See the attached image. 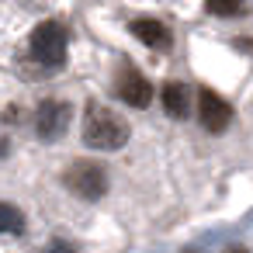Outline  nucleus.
<instances>
[{
  "label": "nucleus",
  "mask_w": 253,
  "mask_h": 253,
  "mask_svg": "<svg viewBox=\"0 0 253 253\" xmlns=\"http://www.w3.org/2000/svg\"><path fill=\"white\" fill-rule=\"evenodd\" d=\"M128 135H132V128L118 111H111L97 101L87 104V111H84V142L90 149H101V153L122 149L128 142Z\"/></svg>",
  "instance_id": "obj_1"
},
{
  "label": "nucleus",
  "mask_w": 253,
  "mask_h": 253,
  "mask_svg": "<svg viewBox=\"0 0 253 253\" xmlns=\"http://www.w3.org/2000/svg\"><path fill=\"white\" fill-rule=\"evenodd\" d=\"M28 52H32V59H35L39 66L59 70V66L66 63V52H70V35H66V28H63L59 21H42V25L32 32V39H28Z\"/></svg>",
  "instance_id": "obj_2"
},
{
  "label": "nucleus",
  "mask_w": 253,
  "mask_h": 253,
  "mask_svg": "<svg viewBox=\"0 0 253 253\" xmlns=\"http://www.w3.org/2000/svg\"><path fill=\"white\" fill-rule=\"evenodd\" d=\"M63 184H66L70 194H77V198H84V201H97V198H104V191H108V173H104L101 163L77 160V163L66 167Z\"/></svg>",
  "instance_id": "obj_3"
},
{
  "label": "nucleus",
  "mask_w": 253,
  "mask_h": 253,
  "mask_svg": "<svg viewBox=\"0 0 253 253\" xmlns=\"http://www.w3.org/2000/svg\"><path fill=\"white\" fill-rule=\"evenodd\" d=\"M70 118H73V108L66 101H56V97L42 101L35 108V132H39V139H45V142L63 139L66 128H70Z\"/></svg>",
  "instance_id": "obj_4"
},
{
  "label": "nucleus",
  "mask_w": 253,
  "mask_h": 253,
  "mask_svg": "<svg viewBox=\"0 0 253 253\" xmlns=\"http://www.w3.org/2000/svg\"><path fill=\"white\" fill-rule=\"evenodd\" d=\"M194 111H198L201 128L211 132V135L225 132L229 122H232V108H229V101H225L222 94H215L211 87H201V90H198V108H194Z\"/></svg>",
  "instance_id": "obj_5"
},
{
  "label": "nucleus",
  "mask_w": 253,
  "mask_h": 253,
  "mask_svg": "<svg viewBox=\"0 0 253 253\" xmlns=\"http://www.w3.org/2000/svg\"><path fill=\"white\" fill-rule=\"evenodd\" d=\"M115 90H118V97H122L128 108H146V104L153 101V84H149L139 70H132V66H122V77H118Z\"/></svg>",
  "instance_id": "obj_6"
},
{
  "label": "nucleus",
  "mask_w": 253,
  "mask_h": 253,
  "mask_svg": "<svg viewBox=\"0 0 253 253\" xmlns=\"http://www.w3.org/2000/svg\"><path fill=\"white\" fill-rule=\"evenodd\" d=\"M163 111L170 115V118H187L191 115V87L187 84H180V80H170L167 87H163Z\"/></svg>",
  "instance_id": "obj_7"
},
{
  "label": "nucleus",
  "mask_w": 253,
  "mask_h": 253,
  "mask_svg": "<svg viewBox=\"0 0 253 253\" xmlns=\"http://www.w3.org/2000/svg\"><path fill=\"white\" fill-rule=\"evenodd\" d=\"M128 28H132V35H135L139 42H146L149 49H167V45H170V32H167V25L156 21V18H135Z\"/></svg>",
  "instance_id": "obj_8"
},
{
  "label": "nucleus",
  "mask_w": 253,
  "mask_h": 253,
  "mask_svg": "<svg viewBox=\"0 0 253 253\" xmlns=\"http://www.w3.org/2000/svg\"><path fill=\"white\" fill-rule=\"evenodd\" d=\"M18 232H25V215L14 205L0 201V236H18Z\"/></svg>",
  "instance_id": "obj_9"
},
{
  "label": "nucleus",
  "mask_w": 253,
  "mask_h": 253,
  "mask_svg": "<svg viewBox=\"0 0 253 253\" xmlns=\"http://www.w3.org/2000/svg\"><path fill=\"white\" fill-rule=\"evenodd\" d=\"M205 7L215 18H236V14H243L246 0H205Z\"/></svg>",
  "instance_id": "obj_10"
},
{
  "label": "nucleus",
  "mask_w": 253,
  "mask_h": 253,
  "mask_svg": "<svg viewBox=\"0 0 253 253\" xmlns=\"http://www.w3.org/2000/svg\"><path fill=\"white\" fill-rule=\"evenodd\" d=\"M42 253H77V250H73L70 243H63V239H56V243H49V246H45Z\"/></svg>",
  "instance_id": "obj_11"
},
{
  "label": "nucleus",
  "mask_w": 253,
  "mask_h": 253,
  "mask_svg": "<svg viewBox=\"0 0 253 253\" xmlns=\"http://www.w3.org/2000/svg\"><path fill=\"white\" fill-rule=\"evenodd\" d=\"M7 149H11V142H7V135H4V128H0V156H7Z\"/></svg>",
  "instance_id": "obj_12"
},
{
  "label": "nucleus",
  "mask_w": 253,
  "mask_h": 253,
  "mask_svg": "<svg viewBox=\"0 0 253 253\" xmlns=\"http://www.w3.org/2000/svg\"><path fill=\"white\" fill-rule=\"evenodd\" d=\"M229 253H250V250H246V246H232Z\"/></svg>",
  "instance_id": "obj_13"
}]
</instances>
